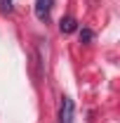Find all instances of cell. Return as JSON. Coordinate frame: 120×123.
I'll return each mask as SVG.
<instances>
[{
  "label": "cell",
  "instance_id": "3",
  "mask_svg": "<svg viewBox=\"0 0 120 123\" xmlns=\"http://www.w3.org/2000/svg\"><path fill=\"white\" fill-rule=\"evenodd\" d=\"M75 29H78V21H75L73 17H64L59 21V31L61 33H73Z\"/></svg>",
  "mask_w": 120,
  "mask_h": 123
},
{
  "label": "cell",
  "instance_id": "1",
  "mask_svg": "<svg viewBox=\"0 0 120 123\" xmlns=\"http://www.w3.org/2000/svg\"><path fill=\"white\" fill-rule=\"evenodd\" d=\"M59 123H73V99H71V97H64V99H61Z\"/></svg>",
  "mask_w": 120,
  "mask_h": 123
},
{
  "label": "cell",
  "instance_id": "5",
  "mask_svg": "<svg viewBox=\"0 0 120 123\" xmlns=\"http://www.w3.org/2000/svg\"><path fill=\"white\" fill-rule=\"evenodd\" d=\"M10 10H12V0H0V12L7 14Z\"/></svg>",
  "mask_w": 120,
  "mask_h": 123
},
{
  "label": "cell",
  "instance_id": "4",
  "mask_svg": "<svg viewBox=\"0 0 120 123\" xmlns=\"http://www.w3.org/2000/svg\"><path fill=\"white\" fill-rule=\"evenodd\" d=\"M94 40V31L92 29H82L80 31V43H92Z\"/></svg>",
  "mask_w": 120,
  "mask_h": 123
},
{
  "label": "cell",
  "instance_id": "2",
  "mask_svg": "<svg viewBox=\"0 0 120 123\" xmlns=\"http://www.w3.org/2000/svg\"><path fill=\"white\" fill-rule=\"evenodd\" d=\"M52 5H54V0H35V17L40 21H47L49 12H52Z\"/></svg>",
  "mask_w": 120,
  "mask_h": 123
}]
</instances>
